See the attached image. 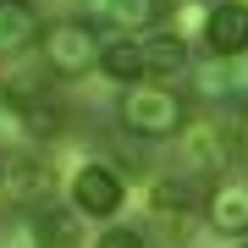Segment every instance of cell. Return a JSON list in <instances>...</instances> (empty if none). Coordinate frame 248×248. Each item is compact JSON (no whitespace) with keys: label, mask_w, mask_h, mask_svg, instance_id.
I'll return each mask as SVG.
<instances>
[{"label":"cell","mask_w":248,"mask_h":248,"mask_svg":"<svg viewBox=\"0 0 248 248\" xmlns=\"http://www.w3.org/2000/svg\"><path fill=\"white\" fill-rule=\"evenodd\" d=\"M199 39H204L210 55L237 61V55L248 50V6H243V0H221V6H210V11H204Z\"/></svg>","instance_id":"6"},{"label":"cell","mask_w":248,"mask_h":248,"mask_svg":"<svg viewBox=\"0 0 248 248\" xmlns=\"http://www.w3.org/2000/svg\"><path fill=\"white\" fill-rule=\"evenodd\" d=\"M243 248H248V243H243Z\"/></svg>","instance_id":"15"},{"label":"cell","mask_w":248,"mask_h":248,"mask_svg":"<svg viewBox=\"0 0 248 248\" xmlns=\"http://www.w3.org/2000/svg\"><path fill=\"white\" fill-rule=\"evenodd\" d=\"M39 55H45V72H50V78H83V72L94 66V55H99V39H94V28L83 22V17H72V22L45 28Z\"/></svg>","instance_id":"2"},{"label":"cell","mask_w":248,"mask_h":248,"mask_svg":"<svg viewBox=\"0 0 248 248\" xmlns=\"http://www.w3.org/2000/svg\"><path fill=\"white\" fill-rule=\"evenodd\" d=\"M138 50H143V78H149V83H171V78H182V72H193L187 45H182L177 33H166V28H160V33H149Z\"/></svg>","instance_id":"9"},{"label":"cell","mask_w":248,"mask_h":248,"mask_svg":"<svg viewBox=\"0 0 248 248\" xmlns=\"http://www.w3.org/2000/svg\"><path fill=\"white\" fill-rule=\"evenodd\" d=\"M204 221L221 237H248V177H221L204 193Z\"/></svg>","instance_id":"7"},{"label":"cell","mask_w":248,"mask_h":248,"mask_svg":"<svg viewBox=\"0 0 248 248\" xmlns=\"http://www.w3.org/2000/svg\"><path fill=\"white\" fill-rule=\"evenodd\" d=\"M50 182H55V171H50V160L39 149L0 155V199H6V204H39L50 193Z\"/></svg>","instance_id":"4"},{"label":"cell","mask_w":248,"mask_h":248,"mask_svg":"<svg viewBox=\"0 0 248 248\" xmlns=\"http://www.w3.org/2000/svg\"><path fill=\"white\" fill-rule=\"evenodd\" d=\"M127 204V182L116 177L105 160H94V166H83L78 177H72V210L78 215H94V221H110L116 210Z\"/></svg>","instance_id":"5"},{"label":"cell","mask_w":248,"mask_h":248,"mask_svg":"<svg viewBox=\"0 0 248 248\" xmlns=\"http://www.w3.org/2000/svg\"><path fill=\"white\" fill-rule=\"evenodd\" d=\"M94 248H143V232L138 226H105Z\"/></svg>","instance_id":"13"},{"label":"cell","mask_w":248,"mask_h":248,"mask_svg":"<svg viewBox=\"0 0 248 248\" xmlns=\"http://www.w3.org/2000/svg\"><path fill=\"white\" fill-rule=\"evenodd\" d=\"M193 6H199V0H193Z\"/></svg>","instance_id":"14"},{"label":"cell","mask_w":248,"mask_h":248,"mask_svg":"<svg viewBox=\"0 0 248 248\" xmlns=\"http://www.w3.org/2000/svg\"><path fill=\"white\" fill-rule=\"evenodd\" d=\"M39 11L33 0H0V55H22L39 39Z\"/></svg>","instance_id":"12"},{"label":"cell","mask_w":248,"mask_h":248,"mask_svg":"<svg viewBox=\"0 0 248 248\" xmlns=\"http://www.w3.org/2000/svg\"><path fill=\"white\" fill-rule=\"evenodd\" d=\"M177 160H187V171H226L232 160V138H226V122L221 110L215 116H187L182 133H177Z\"/></svg>","instance_id":"3"},{"label":"cell","mask_w":248,"mask_h":248,"mask_svg":"<svg viewBox=\"0 0 248 248\" xmlns=\"http://www.w3.org/2000/svg\"><path fill=\"white\" fill-rule=\"evenodd\" d=\"M89 28H116V39H133L160 22V0H83Z\"/></svg>","instance_id":"8"},{"label":"cell","mask_w":248,"mask_h":248,"mask_svg":"<svg viewBox=\"0 0 248 248\" xmlns=\"http://www.w3.org/2000/svg\"><path fill=\"white\" fill-rule=\"evenodd\" d=\"M28 243H33V248H83V237H78V210H66V204H45V210H33V221H28Z\"/></svg>","instance_id":"10"},{"label":"cell","mask_w":248,"mask_h":248,"mask_svg":"<svg viewBox=\"0 0 248 248\" xmlns=\"http://www.w3.org/2000/svg\"><path fill=\"white\" fill-rule=\"evenodd\" d=\"M94 66H99L105 83H116V89L143 83V50H138V39H110V45H99Z\"/></svg>","instance_id":"11"},{"label":"cell","mask_w":248,"mask_h":248,"mask_svg":"<svg viewBox=\"0 0 248 248\" xmlns=\"http://www.w3.org/2000/svg\"><path fill=\"white\" fill-rule=\"evenodd\" d=\"M116 116L133 138H177L187 122V99L171 83H133V89H122Z\"/></svg>","instance_id":"1"}]
</instances>
